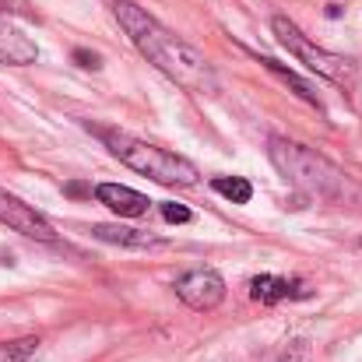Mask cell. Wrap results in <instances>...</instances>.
Here are the masks:
<instances>
[{
	"instance_id": "obj_5",
	"label": "cell",
	"mask_w": 362,
	"mask_h": 362,
	"mask_svg": "<svg viewBox=\"0 0 362 362\" xmlns=\"http://www.w3.org/2000/svg\"><path fill=\"white\" fill-rule=\"evenodd\" d=\"M173 288H176L180 303H187V306L197 310V313H211V310H218L222 299H226V278H222L215 267H194V271H187L183 278H176Z\"/></svg>"
},
{
	"instance_id": "obj_3",
	"label": "cell",
	"mask_w": 362,
	"mask_h": 362,
	"mask_svg": "<svg viewBox=\"0 0 362 362\" xmlns=\"http://www.w3.org/2000/svg\"><path fill=\"white\" fill-rule=\"evenodd\" d=\"M103 137V144L120 158L127 169H134L137 176H148L162 187H194L201 180L197 165L176 151H165L158 144H148L127 130H95Z\"/></svg>"
},
{
	"instance_id": "obj_4",
	"label": "cell",
	"mask_w": 362,
	"mask_h": 362,
	"mask_svg": "<svg viewBox=\"0 0 362 362\" xmlns=\"http://www.w3.org/2000/svg\"><path fill=\"white\" fill-rule=\"evenodd\" d=\"M271 32H274V39H278L306 71H313L317 78H324V81H331V85H338V88H352V85H356V78H359L356 60H349V57H341V53H331V49L310 42V39L299 32V25L288 21L285 14H274V18H271Z\"/></svg>"
},
{
	"instance_id": "obj_2",
	"label": "cell",
	"mask_w": 362,
	"mask_h": 362,
	"mask_svg": "<svg viewBox=\"0 0 362 362\" xmlns=\"http://www.w3.org/2000/svg\"><path fill=\"white\" fill-rule=\"evenodd\" d=\"M267 158L303 194H310L324 204H334V208H362L359 180H352L341 165L317 155L313 148H306L299 141H288V137H271L267 141Z\"/></svg>"
},
{
	"instance_id": "obj_7",
	"label": "cell",
	"mask_w": 362,
	"mask_h": 362,
	"mask_svg": "<svg viewBox=\"0 0 362 362\" xmlns=\"http://www.w3.org/2000/svg\"><path fill=\"white\" fill-rule=\"evenodd\" d=\"M39 60V46L32 35H25L14 21L0 14V64L4 67H28Z\"/></svg>"
},
{
	"instance_id": "obj_12",
	"label": "cell",
	"mask_w": 362,
	"mask_h": 362,
	"mask_svg": "<svg viewBox=\"0 0 362 362\" xmlns=\"http://www.w3.org/2000/svg\"><path fill=\"white\" fill-rule=\"evenodd\" d=\"M211 190L222 194V197L233 201V204H250V197H253V187H250V180H243V176H215V180H211Z\"/></svg>"
},
{
	"instance_id": "obj_1",
	"label": "cell",
	"mask_w": 362,
	"mask_h": 362,
	"mask_svg": "<svg viewBox=\"0 0 362 362\" xmlns=\"http://www.w3.org/2000/svg\"><path fill=\"white\" fill-rule=\"evenodd\" d=\"M113 11H117V21L123 25V32L130 35V42L141 49V57H148V64H155L169 81H176L180 88L197 92V95L218 92L215 67L208 64V57L197 46L173 35L165 25H158L144 7H137L130 0H117Z\"/></svg>"
},
{
	"instance_id": "obj_13",
	"label": "cell",
	"mask_w": 362,
	"mask_h": 362,
	"mask_svg": "<svg viewBox=\"0 0 362 362\" xmlns=\"http://www.w3.org/2000/svg\"><path fill=\"white\" fill-rule=\"evenodd\" d=\"M39 352V338H18V341H0V362H28Z\"/></svg>"
},
{
	"instance_id": "obj_8",
	"label": "cell",
	"mask_w": 362,
	"mask_h": 362,
	"mask_svg": "<svg viewBox=\"0 0 362 362\" xmlns=\"http://www.w3.org/2000/svg\"><path fill=\"white\" fill-rule=\"evenodd\" d=\"M95 197H99L110 211H117L120 218H141V215H148V208H151V201H148L144 194H137V190H130V187H120V183H99V187H95Z\"/></svg>"
},
{
	"instance_id": "obj_15",
	"label": "cell",
	"mask_w": 362,
	"mask_h": 362,
	"mask_svg": "<svg viewBox=\"0 0 362 362\" xmlns=\"http://www.w3.org/2000/svg\"><path fill=\"white\" fill-rule=\"evenodd\" d=\"M74 60H78V67H99V57L95 53H88V49H74Z\"/></svg>"
},
{
	"instance_id": "obj_10",
	"label": "cell",
	"mask_w": 362,
	"mask_h": 362,
	"mask_svg": "<svg viewBox=\"0 0 362 362\" xmlns=\"http://www.w3.org/2000/svg\"><path fill=\"white\" fill-rule=\"evenodd\" d=\"M92 236L103 243H113V246H127V250H155V246H165V240L151 236V233H141V229H127V226H92Z\"/></svg>"
},
{
	"instance_id": "obj_9",
	"label": "cell",
	"mask_w": 362,
	"mask_h": 362,
	"mask_svg": "<svg viewBox=\"0 0 362 362\" xmlns=\"http://www.w3.org/2000/svg\"><path fill=\"white\" fill-rule=\"evenodd\" d=\"M250 296L260 303V306H274L281 299H292V296H306V288L292 278H278V274H257L250 281Z\"/></svg>"
},
{
	"instance_id": "obj_11",
	"label": "cell",
	"mask_w": 362,
	"mask_h": 362,
	"mask_svg": "<svg viewBox=\"0 0 362 362\" xmlns=\"http://www.w3.org/2000/svg\"><path fill=\"white\" fill-rule=\"evenodd\" d=\"M253 57H257V60L274 74V78H281L285 85H292V88H296V95H299L303 103H310V106H317V110H320V99H317V92H313V85H310V81H303L299 74H292L288 67H281V64H278V60H271V57H260V53H253Z\"/></svg>"
},
{
	"instance_id": "obj_14",
	"label": "cell",
	"mask_w": 362,
	"mask_h": 362,
	"mask_svg": "<svg viewBox=\"0 0 362 362\" xmlns=\"http://www.w3.org/2000/svg\"><path fill=\"white\" fill-rule=\"evenodd\" d=\"M162 218H165L169 226H187L194 215H190V208H183V204H176V201H165V204H162Z\"/></svg>"
},
{
	"instance_id": "obj_6",
	"label": "cell",
	"mask_w": 362,
	"mask_h": 362,
	"mask_svg": "<svg viewBox=\"0 0 362 362\" xmlns=\"http://www.w3.org/2000/svg\"><path fill=\"white\" fill-rule=\"evenodd\" d=\"M0 226H7L11 233H21V236H28V240L57 243L53 226H49L32 204H25L21 197L7 194L4 187H0Z\"/></svg>"
}]
</instances>
